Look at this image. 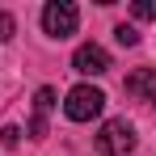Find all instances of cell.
<instances>
[{
    "mask_svg": "<svg viewBox=\"0 0 156 156\" xmlns=\"http://www.w3.org/2000/svg\"><path fill=\"white\" fill-rule=\"evenodd\" d=\"M93 148H97L101 156H127V152H135V127H131L127 118H110V122L97 131Z\"/></svg>",
    "mask_w": 156,
    "mask_h": 156,
    "instance_id": "obj_1",
    "label": "cell"
},
{
    "mask_svg": "<svg viewBox=\"0 0 156 156\" xmlns=\"http://www.w3.org/2000/svg\"><path fill=\"white\" fill-rule=\"evenodd\" d=\"M105 110V93L97 84H76L72 93H68V101H63V114L72 118V122H89V118H97Z\"/></svg>",
    "mask_w": 156,
    "mask_h": 156,
    "instance_id": "obj_2",
    "label": "cell"
},
{
    "mask_svg": "<svg viewBox=\"0 0 156 156\" xmlns=\"http://www.w3.org/2000/svg\"><path fill=\"white\" fill-rule=\"evenodd\" d=\"M76 21H80V13H76L72 0H51V4L42 9V30H47L51 38H68V34H76Z\"/></svg>",
    "mask_w": 156,
    "mask_h": 156,
    "instance_id": "obj_3",
    "label": "cell"
},
{
    "mask_svg": "<svg viewBox=\"0 0 156 156\" xmlns=\"http://www.w3.org/2000/svg\"><path fill=\"white\" fill-rule=\"evenodd\" d=\"M72 68H76L80 76H105V72H110V55H105L97 42H84V47H76V55H72Z\"/></svg>",
    "mask_w": 156,
    "mask_h": 156,
    "instance_id": "obj_4",
    "label": "cell"
},
{
    "mask_svg": "<svg viewBox=\"0 0 156 156\" xmlns=\"http://www.w3.org/2000/svg\"><path fill=\"white\" fill-rule=\"evenodd\" d=\"M127 93L139 97V101H156V72L152 68H135L127 76Z\"/></svg>",
    "mask_w": 156,
    "mask_h": 156,
    "instance_id": "obj_5",
    "label": "cell"
},
{
    "mask_svg": "<svg viewBox=\"0 0 156 156\" xmlns=\"http://www.w3.org/2000/svg\"><path fill=\"white\" fill-rule=\"evenodd\" d=\"M51 105H55V89H38V93H34V122H30V135H34V139L47 135V114H51Z\"/></svg>",
    "mask_w": 156,
    "mask_h": 156,
    "instance_id": "obj_6",
    "label": "cell"
},
{
    "mask_svg": "<svg viewBox=\"0 0 156 156\" xmlns=\"http://www.w3.org/2000/svg\"><path fill=\"white\" fill-rule=\"evenodd\" d=\"M131 17H139V21H156V0H135V4H131Z\"/></svg>",
    "mask_w": 156,
    "mask_h": 156,
    "instance_id": "obj_7",
    "label": "cell"
},
{
    "mask_svg": "<svg viewBox=\"0 0 156 156\" xmlns=\"http://www.w3.org/2000/svg\"><path fill=\"white\" fill-rule=\"evenodd\" d=\"M114 38H118L122 47H139V30L127 26V21H122V26H114Z\"/></svg>",
    "mask_w": 156,
    "mask_h": 156,
    "instance_id": "obj_8",
    "label": "cell"
},
{
    "mask_svg": "<svg viewBox=\"0 0 156 156\" xmlns=\"http://www.w3.org/2000/svg\"><path fill=\"white\" fill-rule=\"evenodd\" d=\"M0 144H4V148H17V144H21V131L17 127H0Z\"/></svg>",
    "mask_w": 156,
    "mask_h": 156,
    "instance_id": "obj_9",
    "label": "cell"
},
{
    "mask_svg": "<svg viewBox=\"0 0 156 156\" xmlns=\"http://www.w3.org/2000/svg\"><path fill=\"white\" fill-rule=\"evenodd\" d=\"M13 30H17L13 13H0V42H9V38H13Z\"/></svg>",
    "mask_w": 156,
    "mask_h": 156,
    "instance_id": "obj_10",
    "label": "cell"
}]
</instances>
